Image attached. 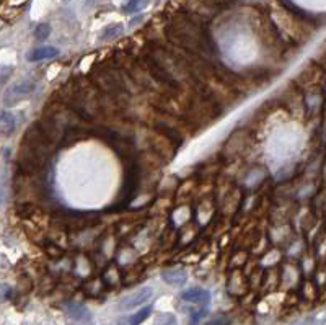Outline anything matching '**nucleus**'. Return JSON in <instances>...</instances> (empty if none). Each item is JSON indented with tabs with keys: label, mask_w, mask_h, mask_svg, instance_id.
Listing matches in <instances>:
<instances>
[{
	"label": "nucleus",
	"mask_w": 326,
	"mask_h": 325,
	"mask_svg": "<svg viewBox=\"0 0 326 325\" xmlns=\"http://www.w3.org/2000/svg\"><path fill=\"white\" fill-rule=\"evenodd\" d=\"M147 7V0H127V2L123 5V12L124 13H136L140 12Z\"/></svg>",
	"instance_id": "9"
},
{
	"label": "nucleus",
	"mask_w": 326,
	"mask_h": 325,
	"mask_svg": "<svg viewBox=\"0 0 326 325\" xmlns=\"http://www.w3.org/2000/svg\"><path fill=\"white\" fill-rule=\"evenodd\" d=\"M205 314H207V310H205V309L199 310V312H194L193 315H191V322L197 323V322H199V320L202 319V317H205Z\"/></svg>",
	"instance_id": "14"
},
{
	"label": "nucleus",
	"mask_w": 326,
	"mask_h": 325,
	"mask_svg": "<svg viewBox=\"0 0 326 325\" xmlns=\"http://www.w3.org/2000/svg\"><path fill=\"white\" fill-rule=\"evenodd\" d=\"M163 281L168 283L170 286L180 288L186 283V273L183 270H178V268H175V270H167V271H163Z\"/></svg>",
	"instance_id": "6"
},
{
	"label": "nucleus",
	"mask_w": 326,
	"mask_h": 325,
	"mask_svg": "<svg viewBox=\"0 0 326 325\" xmlns=\"http://www.w3.org/2000/svg\"><path fill=\"white\" fill-rule=\"evenodd\" d=\"M64 309H66V312L70 319L79 320V322H87L91 317V312L88 310V307L83 306L80 302H67L66 306H64Z\"/></svg>",
	"instance_id": "3"
},
{
	"label": "nucleus",
	"mask_w": 326,
	"mask_h": 325,
	"mask_svg": "<svg viewBox=\"0 0 326 325\" xmlns=\"http://www.w3.org/2000/svg\"><path fill=\"white\" fill-rule=\"evenodd\" d=\"M181 299L186 302H194V304H207L210 302V293L207 289L194 288V289H186L181 293Z\"/></svg>",
	"instance_id": "4"
},
{
	"label": "nucleus",
	"mask_w": 326,
	"mask_h": 325,
	"mask_svg": "<svg viewBox=\"0 0 326 325\" xmlns=\"http://www.w3.org/2000/svg\"><path fill=\"white\" fill-rule=\"evenodd\" d=\"M96 2H100V0H87V2H85V5H87V7H91V5H95Z\"/></svg>",
	"instance_id": "17"
},
{
	"label": "nucleus",
	"mask_w": 326,
	"mask_h": 325,
	"mask_svg": "<svg viewBox=\"0 0 326 325\" xmlns=\"http://www.w3.org/2000/svg\"><path fill=\"white\" fill-rule=\"evenodd\" d=\"M152 296H153V289H152L150 286L140 288V289H137L136 293L126 296V298H123L121 301H119L118 309H121V310L136 309V307H139V306H142V304H145L148 299L152 298Z\"/></svg>",
	"instance_id": "2"
},
{
	"label": "nucleus",
	"mask_w": 326,
	"mask_h": 325,
	"mask_svg": "<svg viewBox=\"0 0 326 325\" xmlns=\"http://www.w3.org/2000/svg\"><path fill=\"white\" fill-rule=\"evenodd\" d=\"M5 201V180L0 176V206L4 204Z\"/></svg>",
	"instance_id": "15"
},
{
	"label": "nucleus",
	"mask_w": 326,
	"mask_h": 325,
	"mask_svg": "<svg viewBox=\"0 0 326 325\" xmlns=\"http://www.w3.org/2000/svg\"><path fill=\"white\" fill-rule=\"evenodd\" d=\"M12 74V67H0V83H4Z\"/></svg>",
	"instance_id": "13"
},
{
	"label": "nucleus",
	"mask_w": 326,
	"mask_h": 325,
	"mask_svg": "<svg viewBox=\"0 0 326 325\" xmlns=\"http://www.w3.org/2000/svg\"><path fill=\"white\" fill-rule=\"evenodd\" d=\"M142 20H144V17H142V15L137 17V18H134L132 22H131V26H132V25H136V23H139V22H142Z\"/></svg>",
	"instance_id": "16"
},
{
	"label": "nucleus",
	"mask_w": 326,
	"mask_h": 325,
	"mask_svg": "<svg viewBox=\"0 0 326 325\" xmlns=\"http://www.w3.org/2000/svg\"><path fill=\"white\" fill-rule=\"evenodd\" d=\"M152 312V307H145V309H142L140 312H137V314H134L131 319H129V322L131 323H139V322H142V320H145L147 319V315Z\"/></svg>",
	"instance_id": "11"
},
{
	"label": "nucleus",
	"mask_w": 326,
	"mask_h": 325,
	"mask_svg": "<svg viewBox=\"0 0 326 325\" xmlns=\"http://www.w3.org/2000/svg\"><path fill=\"white\" fill-rule=\"evenodd\" d=\"M10 296H12L10 285H5V283H2V285H0V304L5 302L7 299H10Z\"/></svg>",
	"instance_id": "12"
},
{
	"label": "nucleus",
	"mask_w": 326,
	"mask_h": 325,
	"mask_svg": "<svg viewBox=\"0 0 326 325\" xmlns=\"http://www.w3.org/2000/svg\"><path fill=\"white\" fill-rule=\"evenodd\" d=\"M49 34H51V26H49L47 23H41V25H38L36 28H34V38H36L38 41L47 39Z\"/></svg>",
	"instance_id": "10"
},
{
	"label": "nucleus",
	"mask_w": 326,
	"mask_h": 325,
	"mask_svg": "<svg viewBox=\"0 0 326 325\" xmlns=\"http://www.w3.org/2000/svg\"><path fill=\"white\" fill-rule=\"evenodd\" d=\"M59 54V49L54 48V46H41L33 49V51L28 53L26 59L30 62H39V61H44V59H52L56 56Z\"/></svg>",
	"instance_id": "5"
},
{
	"label": "nucleus",
	"mask_w": 326,
	"mask_h": 325,
	"mask_svg": "<svg viewBox=\"0 0 326 325\" xmlns=\"http://www.w3.org/2000/svg\"><path fill=\"white\" fill-rule=\"evenodd\" d=\"M123 30H124L123 23H113V25H108V26H106L104 30L101 31L100 38H101V39H113V38L119 36V34L123 33Z\"/></svg>",
	"instance_id": "8"
},
{
	"label": "nucleus",
	"mask_w": 326,
	"mask_h": 325,
	"mask_svg": "<svg viewBox=\"0 0 326 325\" xmlns=\"http://www.w3.org/2000/svg\"><path fill=\"white\" fill-rule=\"evenodd\" d=\"M17 128V119L10 111L0 113V132L2 134H12Z\"/></svg>",
	"instance_id": "7"
},
{
	"label": "nucleus",
	"mask_w": 326,
	"mask_h": 325,
	"mask_svg": "<svg viewBox=\"0 0 326 325\" xmlns=\"http://www.w3.org/2000/svg\"><path fill=\"white\" fill-rule=\"evenodd\" d=\"M64 2H70V0H64Z\"/></svg>",
	"instance_id": "18"
},
{
	"label": "nucleus",
	"mask_w": 326,
	"mask_h": 325,
	"mask_svg": "<svg viewBox=\"0 0 326 325\" xmlns=\"http://www.w3.org/2000/svg\"><path fill=\"white\" fill-rule=\"evenodd\" d=\"M34 87H36V83H34L33 80H20L17 83H13L5 94V98H4L5 105L7 107H12V105L18 103L21 98L31 95Z\"/></svg>",
	"instance_id": "1"
}]
</instances>
